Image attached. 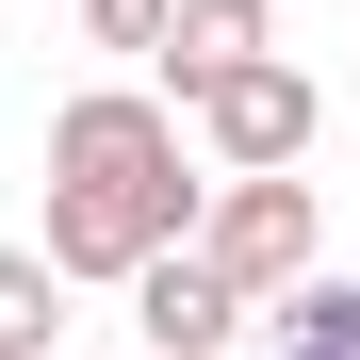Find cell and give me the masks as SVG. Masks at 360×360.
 Listing matches in <instances>:
<instances>
[{"label":"cell","instance_id":"1","mask_svg":"<svg viewBox=\"0 0 360 360\" xmlns=\"http://www.w3.org/2000/svg\"><path fill=\"white\" fill-rule=\"evenodd\" d=\"M164 246H197V180H180V115L98 82L49 115V278H148Z\"/></svg>","mask_w":360,"mask_h":360},{"label":"cell","instance_id":"2","mask_svg":"<svg viewBox=\"0 0 360 360\" xmlns=\"http://www.w3.org/2000/svg\"><path fill=\"white\" fill-rule=\"evenodd\" d=\"M197 262L246 295V311H278V295L328 262L311 246V180H213V197H197Z\"/></svg>","mask_w":360,"mask_h":360},{"label":"cell","instance_id":"3","mask_svg":"<svg viewBox=\"0 0 360 360\" xmlns=\"http://www.w3.org/2000/svg\"><path fill=\"white\" fill-rule=\"evenodd\" d=\"M180 115H197V148H213L229 180H295V164H311V131H328L311 66H278V49H262V66H229L213 98H180Z\"/></svg>","mask_w":360,"mask_h":360},{"label":"cell","instance_id":"4","mask_svg":"<svg viewBox=\"0 0 360 360\" xmlns=\"http://www.w3.org/2000/svg\"><path fill=\"white\" fill-rule=\"evenodd\" d=\"M131 328H148V360H213L229 328H246V295H229L197 246H164V262L131 278Z\"/></svg>","mask_w":360,"mask_h":360},{"label":"cell","instance_id":"5","mask_svg":"<svg viewBox=\"0 0 360 360\" xmlns=\"http://www.w3.org/2000/svg\"><path fill=\"white\" fill-rule=\"evenodd\" d=\"M148 66H164L180 98H213L229 66H262V0H180V17H164V49H148Z\"/></svg>","mask_w":360,"mask_h":360},{"label":"cell","instance_id":"6","mask_svg":"<svg viewBox=\"0 0 360 360\" xmlns=\"http://www.w3.org/2000/svg\"><path fill=\"white\" fill-rule=\"evenodd\" d=\"M262 328H278L262 360H360V278H328V262H311V278H295Z\"/></svg>","mask_w":360,"mask_h":360},{"label":"cell","instance_id":"7","mask_svg":"<svg viewBox=\"0 0 360 360\" xmlns=\"http://www.w3.org/2000/svg\"><path fill=\"white\" fill-rule=\"evenodd\" d=\"M49 328H66V278L33 246H0V360H49Z\"/></svg>","mask_w":360,"mask_h":360},{"label":"cell","instance_id":"8","mask_svg":"<svg viewBox=\"0 0 360 360\" xmlns=\"http://www.w3.org/2000/svg\"><path fill=\"white\" fill-rule=\"evenodd\" d=\"M164 17H180V0H82V33H98V49H164Z\"/></svg>","mask_w":360,"mask_h":360}]
</instances>
